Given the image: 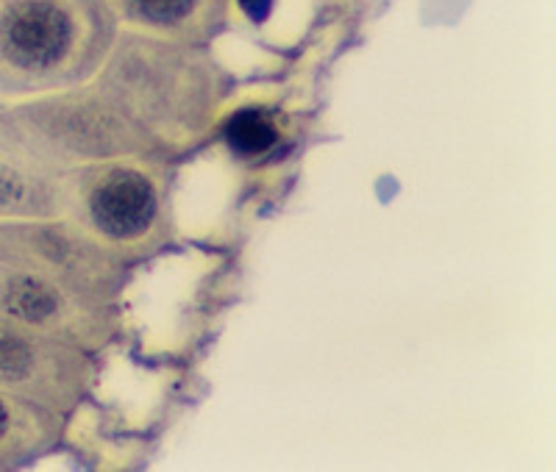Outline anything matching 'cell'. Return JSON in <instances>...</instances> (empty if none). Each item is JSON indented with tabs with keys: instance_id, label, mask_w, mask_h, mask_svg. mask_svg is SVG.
Returning a JSON list of instances; mask_svg holds the SVG:
<instances>
[{
	"instance_id": "cell-1",
	"label": "cell",
	"mask_w": 556,
	"mask_h": 472,
	"mask_svg": "<svg viewBox=\"0 0 556 472\" xmlns=\"http://www.w3.org/2000/svg\"><path fill=\"white\" fill-rule=\"evenodd\" d=\"M92 81L123 112L178 153L215 126L237 89L208 44L173 42L121 28Z\"/></svg>"
},
{
	"instance_id": "cell-2",
	"label": "cell",
	"mask_w": 556,
	"mask_h": 472,
	"mask_svg": "<svg viewBox=\"0 0 556 472\" xmlns=\"http://www.w3.org/2000/svg\"><path fill=\"white\" fill-rule=\"evenodd\" d=\"M0 153L39 170L106 158L167 162L176 148L134 123L92 78L78 87L0 103Z\"/></svg>"
},
{
	"instance_id": "cell-3",
	"label": "cell",
	"mask_w": 556,
	"mask_h": 472,
	"mask_svg": "<svg viewBox=\"0 0 556 472\" xmlns=\"http://www.w3.org/2000/svg\"><path fill=\"white\" fill-rule=\"evenodd\" d=\"M117 31L106 0H0V98L96 78Z\"/></svg>"
},
{
	"instance_id": "cell-4",
	"label": "cell",
	"mask_w": 556,
	"mask_h": 472,
	"mask_svg": "<svg viewBox=\"0 0 556 472\" xmlns=\"http://www.w3.org/2000/svg\"><path fill=\"white\" fill-rule=\"evenodd\" d=\"M167 162L106 158L62 173V217L87 231L131 267L146 265L176 242Z\"/></svg>"
},
{
	"instance_id": "cell-5",
	"label": "cell",
	"mask_w": 556,
	"mask_h": 472,
	"mask_svg": "<svg viewBox=\"0 0 556 472\" xmlns=\"http://www.w3.org/2000/svg\"><path fill=\"white\" fill-rule=\"evenodd\" d=\"M0 265L51 278L98 303H121L134 267L64 217L0 220Z\"/></svg>"
},
{
	"instance_id": "cell-6",
	"label": "cell",
	"mask_w": 556,
	"mask_h": 472,
	"mask_svg": "<svg viewBox=\"0 0 556 472\" xmlns=\"http://www.w3.org/2000/svg\"><path fill=\"white\" fill-rule=\"evenodd\" d=\"M96 378L92 353L0 315V390L70 420L92 395Z\"/></svg>"
},
{
	"instance_id": "cell-7",
	"label": "cell",
	"mask_w": 556,
	"mask_h": 472,
	"mask_svg": "<svg viewBox=\"0 0 556 472\" xmlns=\"http://www.w3.org/2000/svg\"><path fill=\"white\" fill-rule=\"evenodd\" d=\"M0 315L81 350L103 353L121 340V303H98L51 278L0 265Z\"/></svg>"
},
{
	"instance_id": "cell-8",
	"label": "cell",
	"mask_w": 556,
	"mask_h": 472,
	"mask_svg": "<svg viewBox=\"0 0 556 472\" xmlns=\"http://www.w3.org/2000/svg\"><path fill=\"white\" fill-rule=\"evenodd\" d=\"M117 26L173 42L212 44L228 26L235 0H106Z\"/></svg>"
},
{
	"instance_id": "cell-9",
	"label": "cell",
	"mask_w": 556,
	"mask_h": 472,
	"mask_svg": "<svg viewBox=\"0 0 556 472\" xmlns=\"http://www.w3.org/2000/svg\"><path fill=\"white\" fill-rule=\"evenodd\" d=\"M67 420L51 409L0 390V472L26 470L64 442Z\"/></svg>"
},
{
	"instance_id": "cell-10",
	"label": "cell",
	"mask_w": 556,
	"mask_h": 472,
	"mask_svg": "<svg viewBox=\"0 0 556 472\" xmlns=\"http://www.w3.org/2000/svg\"><path fill=\"white\" fill-rule=\"evenodd\" d=\"M62 173L39 170L0 153V220L62 217Z\"/></svg>"
}]
</instances>
